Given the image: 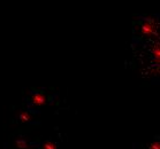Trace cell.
<instances>
[{"mask_svg": "<svg viewBox=\"0 0 160 149\" xmlns=\"http://www.w3.org/2000/svg\"><path fill=\"white\" fill-rule=\"evenodd\" d=\"M42 149H57V145L53 143V142H51V141H46V142H44L43 143Z\"/></svg>", "mask_w": 160, "mask_h": 149, "instance_id": "4", "label": "cell"}, {"mask_svg": "<svg viewBox=\"0 0 160 149\" xmlns=\"http://www.w3.org/2000/svg\"><path fill=\"white\" fill-rule=\"evenodd\" d=\"M153 56L157 58L156 62H157V64H158V63H159V56H160L159 45H156V46H154V48H153Z\"/></svg>", "mask_w": 160, "mask_h": 149, "instance_id": "6", "label": "cell"}, {"mask_svg": "<svg viewBox=\"0 0 160 149\" xmlns=\"http://www.w3.org/2000/svg\"><path fill=\"white\" fill-rule=\"evenodd\" d=\"M15 145H16V147L20 149H27L28 148V143H27V141L24 140V139H18L16 141H15Z\"/></svg>", "mask_w": 160, "mask_h": 149, "instance_id": "3", "label": "cell"}, {"mask_svg": "<svg viewBox=\"0 0 160 149\" xmlns=\"http://www.w3.org/2000/svg\"><path fill=\"white\" fill-rule=\"evenodd\" d=\"M150 149H160V143L158 141L152 142V143L150 145Z\"/></svg>", "mask_w": 160, "mask_h": 149, "instance_id": "7", "label": "cell"}, {"mask_svg": "<svg viewBox=\"0 0 160 149\" xmlns=\"http://www.w3.org/2000/svg\"><path fill=\"white\" fill-rule=\"evenodd\" d=\"M142 33L144 36H152L156 32V21L154 18H146L142 24Z\"/></svg>", "mask_w": 160, "mask_h": 149, "instance_id": "1", "label": "cell"}, {"mask_svg": "<svg viewBox=\"0 0 160 149\" xmlns=\"http://www.w3.org/2000/svg\"><path fill=\"white\" fill-rule=\"evenodd\" d=\"M31 101L35 105H43L46 102V96L43 93H35L31 98Z\"/></svg>", "mask_w": 160, "mask_h": 149, "instance_id": "2", "label": "cell"}, {"mask_svg": "<svg viewBox=\"0 0 160 149\" xmlns=\"http://www.w3.org/2000/svg\"><path fill=\"white\" fill-rule=\"evenodd\" d=\"M18 119L21 120V122H23V123H26V122H29L30 120V115L27 111H24V113L20 114V116H18Z\"/></svg>", "mask_w": 160, "mask_h": 149, "instance_id": "5", "label": "cell"}]
</instances>
